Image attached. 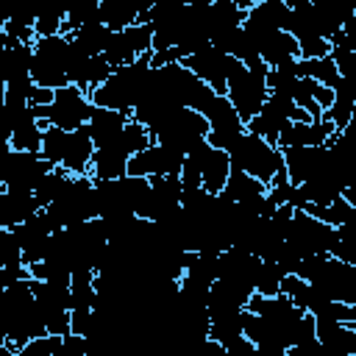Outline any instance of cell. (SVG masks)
Here are the masks:
<instances>
[{"label": "cell", "instance_id": "8", "mask_svg": "<svg viewBox=\"0 0 356 356\" xmlns=\"http://www.w3.org/2000/svg\"><path fill=\"white\" fill-rule=\"evenodd\" d=\"M331 134H337V131L325 120H320V122H289L278 134L275 147L278 150H284V147H323Z\"/></svg>", "mask_w": 356, "mask_h": 356}, {"label": "cell", "instance_id": "22", "mask_svg": "<svg viewBox=\"0 0 356 356\" xmlns=\"http://www.w3.org/2000/svg\"><path fill=\"white\" fill-rule=\"evenodd\" d=\"M86 56H103V50H106V44H108V39H111V31L108 28H103L100 22H95V25H86V28H81V31H75L72 36H70Z\"/></svg>", "mask_w": 356, "mask_h": 356}, {"label": "cell", "instance_id": "25", "mask_svg": "<svg viewBox=\"0 0 356 356\" xmlns=\"http://www.w3.org/2000/svg\"><path fill=\"white\" fill-rule=\"evenodd\" d=\"M64 14H67V8H61V6H53V3L39 6V11H36V22H33V36H36V39H47V36L61 33Z\"/></svg>", "mask_w": 356, "mask_h": 356}, {"label": "cell", "instance_id": "30", "mask_svg": "<svg viewBox=\"0 0 356 356\" xmlns=\"http://www.w3.org/2000/svg\"><path fill=\"white\" fill-rule=\"evenodd\" d=\"M298 42V58H325L328 56V42L320 36H300Z\"/></svg>", "mask_w": 356, "mask_h": 356}, {"label": "cell", "instance_id": "4", "mask_svg": "<svg viewBox=\"0 0 356 356\" xmlns=\"http://www.w3.org/2000/svg\"><path fill=\"white\" fill-rule=\"evenodd\" d=\"M206 122H209V134H206V142L214 147V150H222L228 153L236 139L245 134V122L236 117L234 106L225 100V95H217L211 100V106L206 108Z\"/></svg>", "mask_w": 356, "mask_h": 356}, {"label": "cell", "instance_id": "36", "mask_svg": "<svg viewBox=\"0 0 356 356\" xmlns=\"http://www.w3.org/2000/svg\"><path fill=\"white\" fill-rule=\"evenodd\" d=\"M0 356H14V350H8V345H6V337L0 334Z\"/></svg>", "mask_w": 356, "mask_h": 356}, {"label": "cell", "instance_id": "15", "mask_svg": "<svg viewBox=\"0 0 356 356\" xmlns=\"http://www.w3.org/2000/svg\"><path fill=\"white\" fill-rule=\"evenodd\" d=\"M142 6L128 3V0H103L97 3V19L103 28H108L111 33H120L131 25H136V14Z\"/></svg>", "mask_w": 356, "mask_h": 356}, {"label": "cell", "instance_id": "3", "mask_svg": "<svg viewBox=\"0 0 356 356\" xmlns=\"http://www.w3.org/2000/svg\"><path fill=\"white\" fill-rule=\"evenodd\" d=\"M225 100L234 106L236 117L242 122H248L250 117L259 114V108L264 106L267 100V86H264V78L248 72L242 64L228 75L225 81Z\"/></svg>", "mask_w": 356, "mask_h": 356}, {"label": "cell", "instance_id": "5", "mask_svg": "<svg viewBox=\"0 0 356 356\" xmlns=\"http://www.w3.org/2000/svg\"><path fill=\"white\" fill-rule=\"evenodd\" d=\"M184 164V156L164 147V145H150L142 153L128 159V175L136 178H159V175H178Z\"/></svg>", "mask_w": 356, "mask_h": 356}, {"label": "cell", "instance_id": "10", "mask_svg": "<svg viewBox=\"0 0 356 356\" xmlns=\"http://www.w3.org/2000/svg\"><path fill=\"white\" fill-rule=\"evenodd\" d=\"M122 175H128V153L117 142L106 147H95V156L89 161V178L100 184V181H120Z\"/></svg>", "mask_w": 356, "mask_h": 356}, {"label": "cell", "instance_id": "14", "mask_svg": "<svg viewBox=\"0 0 356 356\" xmlns=\"http://www.w3.org/2000/svg\"><path fill=\"white\" fill-rule=\"evenodd\" d=\"M42 128H47V122H39L28 106V111L14 122V131L8 136V147L17 153H39L42 147Z\"/></svg>", "mask_w": 356, "mask_h": 356}, {"label": "cell", "instance_id": "31", "mask_svg": "<svg viewBox=\"0 0 356 356\" xmlns=\"http://www.w3.org/2000/svg\"><path fill=\"white\" fill-rule=\"evenodd\" d=\"M44 317V328L50 337H67L72 334L70 331V312H50V314H42Z\"/></svg>", "mask_w": 356, "mask_h": 356}, {"label": "cell", "instance_id": "24", "mask_svg": "<svg viewBox=\"0 0 356 356\" xmlns=\"http://www.w3.org/2000/svg\"><path fill=\"white\" fill-rule=\"evenodd\" d=\"M64 150H67V131L53 128V125L42 128V147H39V156H42L50 167H61Z\"/></svg>", "mask_w": 356, "mask_h": 356}, {"label": "cell", "instance_id": "9", "mask_svg": "<svg viewBox=\"0 0 356 356\" xmlns=\"http://www.w3.org/2000/svg\"><path fill=\"white\" fill-rule=\"evenodd\" d=\"M39 211V203L33 197V192H22V189H0V228L11 231L17 225H22L25 220H31Z\"/></svg>", "mask_w": 356, "mask_h": 356}, {"label": "cell", "instance_id": "6", "mask_svg": "<svg viewBox=\"0 0 356 356\" xmlns=\"http://www.w3.org/2000/svg\"><path fill=\"white\" fill-rule=\"evenodd\" d=\"M281 159H284L286 181H289L292 186L306 184V181L314 178L317 172H328L325 147H284V150H281Z\"/></svg>", "mask_w": 356, "mask_h": 356}, {"label": "cell", "instance_id": "28", "mask_svg": "<svg viewBox=\"0 0 356 356\" xmlns=\"http://www.w3.org/2000/svg\"><path fill=\"white\" fill-rule=\"evenodd\" d=\"M120 33H122V39H125V44L131 47L134 56H142V53L153 50V31H150V25H131V28H125Z\"/></svg>", "mask_w": 356, "mask_h": 356}, {"label": "cell", "instance_id": "19", "mask_svg": "<svg viewBox=\"0 0 356 356\" xmlns=\"http://www.w3.org/2000/svg\"><path fill=\"white\" fill-rule=\"evenodd\" d=\"M70 181H72V175L64 170V167H53L44 178H42V184L33 189V197H36V203H39V209H47L50 203H56L64 192H67V186H70Z\"/></svg>", "mask_w": 356, "mask_h": 356}, {"label": "cell", "instance_id": "2", "mask_svg": "<svg viewBox=\"0 0 356 356\" xmlns=\"http://www.w3.org/2000/svg\"><path fill=\"white\" fill-rule=\"evenodd\" d=\"M92 117V103L89 97L78 89V86H64L53 92V103L44 108L42 122L61 128V131H78L81 125H86Z\"/></svg>", "mask_w": 356, "mask_h": 356}, {"label": "cell", "instance_id": "11", "mask_svg": "<svg viewBox=\"0 0 356 356\" xmlns=\"http://www.w3.org/2000/svg\"><path fill=\"white\" fill-rule=\"evenodd\" d=\"M95 156V142L86 125H81L78 131H67V150H64V161L61 167L70 175H89V161Z\"/></svg>", "mask_w": 356, "mask_h": 356}, {"label": "cell", "instance_id": "7", "mask_svg": "<svg viewBox=\"0 0 356 356\" xmlns=\"http://www.w3.org/2000/svg\"><path fill=\"white\" fill-rule=\"evenodd\" d=\"M314 337L325 356H353L356 353V325L334 323L328 317H314Z\"/></svg>", "mask_w": 356, "mask_h": 356}, {"label": "cell", "instance_id": "16", "mask_svg": "<svg viewBox=\"0 0 356 356\" xmlns=\"http://www.w3.org/2000/svg\"><path fill=\"white\" fill-rule=\"evenodd\" d=\"M228 172H231L228 153L211 147L209 156L200 164V189L209 192V195H220L222 186H225V181H228Z\"/></svg>", "mask_w": 356, "mask_h": 356}, {"label": "cell", "instance_id": "32", "mask_svg": "<svg viewBox=\"0 0 356 356\" xmlns=\"http://www.w3.org/2000/svg\"><path fill=\"white\" fill-rule=\"evenodd\" d=\"M25 278H31V273H28V267L25 264H14V267H0V295L11 286V284H17V281H25Z\"/></svg>", "mask_w": 356, "mask_h": 356}, {"label": "cell", "instance_id": "13", "mask_svg": "<svg viewBox=\"0 0 356 356\" xmlns=\"http://www.w3.org/2000/svg\"><path fill=\"white\" fill-rule=\"evenodd\" d=\"M259 58H261L270 70L284 67V64H289V61L298 58V42H295L286 31H273V33H267V36L259 42Z\"/></svg>", "mask_w": 356, "mask_h": 356}, {"label": "cell", "instance_id": "20", "mask_svg": "<svg viewBox=\"0 0 356 356\" xmlns=\"http://www.w3.org/2000/svg\"><path fill=\"white\" fill-rule=\"evenodd\" d=\"M300 211H306L309 217H314V220H320V222H325L331 228H339V225H345V222H350L356 217V209L348 200H342V197H337L328 206H309L306 203Z\"/></svg>", "mask_w": 356, "mask_h": 356}, {"label": "cell", "instance_id": "33", "mask_svg": "<svg viewBox=\"0 0 356 356\" xmlns=\"http://www.w3.org/2000/svg\"><path fill=\"white\" fill-rule=\"evenodd\" d=\"M56 356H86V350H83V337H78V334L61 337Z\"/></svg>", "mask_w": 356, "mask_h": 356}, {"label": "cell", "instance_id": "1", "mask_svg": "<svg viewBox=\"0 0 356 356\" xmlns=\"http://www.w3.org/2000/svg\"><path fill=\"white\" fill-rule=\"evenodd\" d=\"M228 161L231 167L242 170L245 175L256 178L259 184H264L267 189L270 186H278L286 181V170H284V159H281V150L261 142L259 136L253 134H242L236 139V145L228 150Z\"/></svg>", "mask_w": 356, "mask_h": 356}, {"label": "cell", "instance_id": "34", "mask_svg": "<svg viewBox=\"0 0 356 356\" xmlns=\"http://www.w3.org/2000/svg\"><path fill=\"white\" fill-rule=\"evenodd\" d=\"M286 356H325V350L317 339H312V342H300V345L286 348Z\"/></svg>", "mask_w": 356, "mask_h": 356}, {"label": "cell", "instance_id": "27", "mask_svg": "<svg viewBox=\"0 0 356 356\" xmlns=\"http://www.w3.org/2000/svg\"><path fill=\"white\" fill-rule=\"evenodd\" d=\"M281 278H284V273L278 270V264L261 261L256 270V278H253V292H259L264 298H275V295H281Z\"/></svg>", "mask_w": 356, "mask_h": 356}, {"label": "cell", "instance_id": "29", "mask_svg": "<svg viewBox=\"0 0 356 356\" xmlns=\"http://www.w3.org/2000/svg\"><path fill=\"white\" fill-rule=\"evenodd\" d=\"M14 264H22V248L14 231L0 228V267H14Z\"/></svg>", "mask_w": 356, "mask_h": 356}, {"label": "cell", "instance_id": "12", "mask_svg": "<svg viewBox=\"0 0 356 356\" xmlns=\"http://www.w3.org/2000/svg\"><path fill=\"white\" fill-rule=\"evenodd\" d=\"M128 120H131V114H125V111H108V108H95L92 106V117L86 122V128L92 134L95 147L114 145L120 139V134H122Z\"/></svg>", "mask_w": 356, "mask_h": 356}, {"label": "cell", "instance_id": "35", "mask_svg": "<svg viewBox=\"0 0 356 356\" xmlns=\"http://www.w3.org/2000/svg\"><path fill=\"white\" fill-rule=\"evenodd\" d=\"M225 353H228V356H259L256 345H253L250 339H245V337L234 339V342H231V345L225 348Z\"/></svg>", "mask_w": 356, "mask_h": 356}, {"label": "cell", "instance_id": "26", "mask_svg": "<svg viewBox=\"0 0 356 356\" xmlns=\"http://www.w3.org/2000/svg\"><path fill=\"white\" fill-rule=\"evenodd\" d=\"M117 145H120V147L128 153V159H131V156L142 153L145 147H150V145H153V139H150V131H147L142 122L128 120V122H125V128H122V134H120V139H117Z\"/></svg>", "mask_w": 356, "mask_h": 356}, {"label": "cell", "instance_id": "18", "mask_svg": "<svg viewBox=\"0 0 356 356\" xmlns=\"http://www.w3.org/2000/svg\"><path fill=\"white\" fill-rule=\"evenodd\" d=\"M242 337V325H239V312H225V314H209V331L206 339L217 342L220 348H228L234 339Z\"/></svg>", "mask_w": 356, "mask_h": 356}, {"label": "cell", "instance_id": "17", "mask_svg": "<svg viewBox=\"0 0 356 356\" xmlns=\"http://www.w3.org/2000/svg\"><path fill=\"white\" fill-rule=\"evenodd\" d=\"M220 195H222L228 203H245V200H253V197H259V195H267V186L259 184L256 178L245 175L242 170L231 167L228 181H225V186H222Z\"/></svg>", "mask_w": 356, "mask_h": 356}, {"label": "cell", "instance_id": "23", "mask_svg": "<svg viewBox=\"0 0 356 356\" xmlns=\"http://www.w3.org/2000/svg\"><path fill=\"white\" fill-rule=\"evenodd\" d=\"M95 22H100V19H97V3H95V0L78 3V6L67 8L64 22H61V36H72L75 31H81V28H86V25H95Z\"/></svg>", "mask_w": 356, "mask_h": 356}, {"label": "cell", "instance_id": "21", "mask_svg": "<svg viewBox=\"0 0 356 356\" xmlns=\"http://www.w3.org/2000/svg\"><path fill=\"white\" fill-rule=\"evenodd\" d=\"M111 72H114V70L106 64V58H103V56H89V58H86V64H83V70L78 72V78H75V83H72V86H78V89L89 97L100 83H106V81L111 78Z\"/></svg>", "mask_w": 356, "mask_h": 356}]
</instances>
